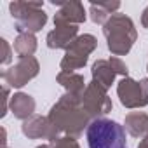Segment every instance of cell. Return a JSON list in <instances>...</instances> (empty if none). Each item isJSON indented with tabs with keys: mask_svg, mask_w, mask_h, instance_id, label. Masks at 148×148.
I'll list each match as a JSON object with an SVG mask.
<instances>
[{
	"mask_svg": "<svg viewBox=\"0 0 148 148\" xmlns=\"http://www.w3.org/2000/svg\"><path fill=\"white\" fill-rule=\"evenodd\" d=\"M49 145H51V148H80L79 141L71 136H59L56 141H52Z\"/></svg>",
	"mask_w": 148,
	"mask_h": 148,
	"instance_id": "ac0fdd59",
	"label": "cell"
},
{
	"mask_svg": "<svg viewBox=\"0 0 148 148\" xmlns=\"http://www.w3.org/2000/svg\"><path fill=\"white\" fill-rule=\"evenodd\" d=\"M0 47H2V58H0V64H9L12 61V49L5 38H0Z\"/></svg>",
	"mask_w": 148,
	"mask_h": 148,
	"instance_id": "ffe728a7",
	"label": "cell"
},
{
	"mask_svg": "<svg viewBox=\"0 0 148 148\" xmlns=\"http://www.w3.org/2000/svg\"><path fill=\"white\" fill-rule=\"evenodd\" d=\"M9 86L7 84H4L2 86V112H0V117H5L7 115V110H9V106H11V96H9Z\"/></svg>",
	"mask_w": 148,
	"mask_h": 148,
	"instance_id": "44dd1931",
	"label": "cell"
},
{
	"mask_svg": "<svg viewBox=\"0 0 148 148\" xmlns=\"http://www.w3.org/2000/svg\"><path fill=\"white\" fill-rule=\"evenodd\" d=\"M89 12H91V19H92V23H96V25H103V26H105V23L110 19V14H108L105 9H101L96 2L91 4Z\"/></svg>",
	"mask_w": 148,
	"mask_h": 148,
	"instance_id": "e0dca14e",
	"label": "cell"
},
{
	"mask_svg": "<svg viewBox=\"0 0 148 148\" xmlns=\"http://www.w3.org/2000/svg\"><path fill=\"white\" fill-rule=\"evenodd\" d=\"M138 148H148V136H145V138H143V139L139 141Z\"/></svg>",
	"mask_w": 148,
	"mask_h": 148,
	"instance_id": "d4e9b609",
	"label": "cell"
},
{
	"mask_svg": "<svg viewBox=\"0 0 148 148\" xmlns=\"http://www.w3.org/2000/svg\"><path fill=\"white\" fill-rule=\"evenodd\" d=\"M56 80H58L59 86H63L66 89L68 94H75V96H82L86 87H87V84L84 80V75L75 73V71H59Z\"/></svg>",
	"mask_w": 148,
	"mask_h": 148,
	"instance_id": "4fadbf2b",
	"label": "cell"
},
{
	"mask_svg": "<svg viewBox=\"0 0 148 148\" xmlns=\"http://www.w3.org/2000/svg\"><path fill=\"white\" fill-rule=\"evenodd\" d=\"M79 37L77 25H54V30L47 33V47L51 49H68L70 44Z\"/></svg>",
	"mask_w": 148,
	"mask_h": 148,
	"instance_id": "8fae6325",
	"label": "cell"
},
{
	"mask_svg": "<svg viewBox=\"0 0 148 148\" xmlns=\"http://www.w3.org/2000/svg\"><path fill=\"white\" fill-rule=\"evenodd\" d=\"M35 106H37L35 99L26 92H16L11 96V106L9 108L14 113V117L23 120V122L35 115Z\"/></svg>",
	"mask_w": 148,
	"mask_h": 148,
	"instance_id": "7c38bea8",
	"label": "cell"
},
{
	"mask_svg": "<svg viewBox=\"0 0 148 148\" xmlns=\"http://www.w3.org/2000/svg\"><path fill=\"white\" fill-rule=\"evenodd\" d=\"M54 5H59V11L54 14V25H80L86 21V9L80 2L71 0V2H52Z\"/></svg>",
	"mask_w": 148,
	"mask_h": 148,
	"instance_id": "30bf717a",
	"label": "cell"
},
{
	"mask_svg": "<svg viewBox=\"0 0 148 148\" xmlns=\"http://www.w3.org/2000/svg\"><path fill=\"white\" fill-rule=\"evenodd\" d=\"M89 148H127L125 127L112 119H94L86 129Z\"/></svg>",
	"mask_w": 148,
	"mask_h": 148,
	"instance_id": "3957f363",
	"label": "cell"
},
{
	"mask_svg": "<svg viewBox=\"0 0 148 148\" xmlns=\"http://www.w3.org/2000/svg\"><path fill=\"white\" fill-rule=\"evenodd\" d=\"M141 25H143V28H148V5L141 12Z\"/></svg>",
	"mask_w": 148,
	"mask_h": 148,
	"instance_id": "603a6c76",
	"label": "cell"
},
{
	"mask_svg": "<svg viewBox=\"0 0 148 148\" xmlns=\"http://www.w3.org/2000/svg\"><path fill=\"white\" fill-rule=\"evenodd\" d=\"M47 117L59 129V132H64L71 138H79L92 120L82 106V96L68 92L63 94L56 105H52Z\"/></svg>",
	"mask_w": 148,
	"mask_h": 148,
	"instance_id": "6da1fadb",
	"label": "cell"
},
{
	"mask_svg": "<svg viewBox=\"0 0 148 148\" xmlns=\"http://www.w3.org/2000/svg\"><path fill=\"white\" fill-rule=\"evenodd\" d=\"M98 5L101 9H105L110 16L112 14H117V11L120 9V2H117V0H113V2H98Z\"/></svg>",
	"mask_w": 148,
	"mask_h": 148,
	"instance_id": "7402d4cb",
	"label": "cell"
},
{
	"mask_svg": "<svg viewBox=\"0 0 148 148\" xmlns=\"http://www.w3.org/2000/svg\"><path fill=\"white\" fill-rule=\"evenodd\" d=\"M7 146V132H5V129L2 127V148H5Z\"/></svg>",
	"mask_w": 148,
	"mask_h": 148,
	"instance_id": "cb8c5ba5",
	"label": "cell"
},
{
	"mask_svg": "<svg viewBox=\"0 0 148 148\" xmlns=\"http://www.w3.org/2000/svg\"><path fill=\"white\" fill-rule=\"evenodd\" d=\"M91 73H92V80L98 82L101 87H105L106 91L112 87L117 73L113 71L112 64L108 59H98L92 63V68H91Z\"/></svg>",
	"mask_w": 148,
	"mask_h": 148,
	"instance_id": "5bb4252c",
	"label": "cell"
},
{
	"mask_svg": "<svg viewBox=\"0 0 148 148\" xmlns=\"http://www.w3.org/2000/svg\"><path fill=\"white\" fill-rule=\"evenodd\" d=\"M125 131L132 138H145L148 134V113L145 112H131L124 120Z\"/></svg>",
	"mask_w": 148,
	"mask_h": 148,
	"instance_id": "9a60e30c",
	"label": "cell"
},
{
	"mask_svg": "<svg viewBox=\"0 0 148 148\" xmlns=\"http://www.w3.org/2000/svg\"><path fill=\"white\" fill-rule=\"evenodd\" d=\"M37 148H51V145H38Z\"/></svg>",
	"mask_w": 148,
	"mask_h": 148,
	"instance_id": "484cf974",
	"label": "cell"
},
{
	"mask_svg": "<svg viewBox=\"0 0 148 148\" xmlns=\"http://www.w3.org/2000/svg\"><path fill=\"white\" fill-rule=\"evenodd\" d=\"M5 148H9V146H5Z\"/></svg>",
	"mask_w": 148,
	"mask_h": 148,
	"instance_id": "4316f807",
	"label": "cell"
},
{
	"mask_svg": "<svg viewBox=\"0 0 148 148\" xmlns=\"http://www.w3.org/2000/svg\"><path fill=\"white\" fill-rule=\"evenodd\" d=\"M21 132L28 139H49V143L59 138V129L49 120V117L42 115H33L25 120L21 125Z\"/></svg>",
	"mask_w": 148,
	"mask_h": 148,
	"instance_id": "9c48e42d",
	"label": "cell"
},
{
	"mask_svg": "<svg viewBox=\"0 0 148 148\" xmlns=\"http://www.w3.org/2000/svg\"><path fill=\"white\" fill-rule=\"evenodd\" d=\"M82 106L87 112V115L94 120V119H101L106 113H110L113 108V103H112V98L108 96L106 89L92 80L87 84V87L82 94Z\"/></svg>",
	"mask_w": 148,
	"mask_h": 148,
	"instance_id": "8992f818",
	"label": "cell"
},
{
	"mask_svg": "<svg viewBox=\"0 0 148 148\" xmlns=\"http://www.w3.org/2000/svg\"><path fill=\"white\" fill-rule=\"evenodd\" d=\"M103 35L106 38L108 51L113 56H125L138 38V32L132 19L120 12L110 16V19L103 26Z\"/></svg>",
	"mask_w": 148,
	"mask_h": 148,
	"instance_id": "7a4b0ae2",
	"label": "cell"
},
{
	"mask_svg": "<svg viewBox=\"0 0 148 148\" xmlns=\"http://www.w3.org/2000/svg\"><path fill=\"white\" fill-rule=\"evenodd\" d=\"M14 51L19 58H32L37 51V37L33 33H21L14 40Z\"/></svg>",
	"mask_w": 148,
	"mask_h": 148,
	"instance_id": "2e32d148",
	"label": "cell"
},
{
	"mask_svg": "<svg viewBox=\"0 0 148 148\" xmlns=\"http://www.w3.org/2000/svg\"><path fill=\"white\" fill-rule=\"evenodd\" d=\"M44 2H21V0H14L9 4L11 16L16 21V32L18 35L21 33H37L40 32L45 23H47V14L44 12Z\"/></svg>",
	"mask_w": 148,
	"mask_h": 148,
	"instance_id": "277c9868",
	"label": "cell"
},
{
	"mask_svg": "<svg viewBox=\"0 0 148 148\" xmlns=\"http://www.w3.org/2000/svg\"><path fill=\"white\" fill-rule=\"evenodd\" d=\"M117 96L125 108H143L148 105V96L141 82H136L131 77H125L117 84Z\"/></svg>",
	"mask_w": 148,
	"mask_h": 148,
	"instance_id": "ba28073f",
	"label": "cell"
},
{
	"mask_svg": "<svg viewBox=\"0 0 148 148\" xmlns=\"http://www.w3.org/2000/svg\"><path fill=\"white\" fill-rule=\"evenodd\" d=\"M38 71H40V64H38L37 58L32 56V58H19V61L16 64L4 70L0 75H2L4 82L9 87L21 89L38 75Z\"/></svg>",
	"mask_w": 148,
	"mask_h": 148,
	"instance_id": "52a82bcc",
	"label": "cell"
},
{
	"mask_svg": "<svg viewBox=\"0 0 148 148\" xmlns=\"http://www.w3.org/2000/svg\"><path fill=\"white\" fill-rule=\"evenodd\" d=\"M146 70H148V66H146Z\"/></svg>",
	"mask_w": 148,
	"mask_h": 148,
	"instance_id": "83f0119b",
	"label": "cell"
},
{
	"mask_svg": "<svg viewBox=\"0 0 148 148\" xmlns=\"http://www.w3.org/2000/svg\"><path fill=\"white\" fill-rule=\"evenodd\" d=\"M96 47H98V40L94 35L91 33L79 35L64 51V56L59 63L61 71H75L79 68H84L87 64L89 54L94 52Z\"/></svg>",
	"mask_w": 148,
	"mask_h": 148,
	"instance_id": "5b68a950",
	"label": "cell"
},
{
	"mask_svg": "<svg viewBox=\"0 0 148 148\" xmlns=\"http://www.w3.org/2000/svg\"><path fill=\"white\" fill-rule=\"evenodd\" d=\"M110 64H112V68H113V71L117 73V75H122V79H125L127 77V73H129V68H127V64L120 59V58H117V56H112L110 59Z\"/></svg>",
	"mask_w": 148,
	"mask_h": 148,
	"instance_id": "d6986e66",
	"label": "cell"
}]
</instances>
